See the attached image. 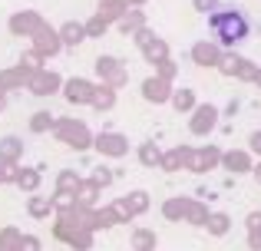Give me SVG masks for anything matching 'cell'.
Listing matches in <instances>:
<instances>
[{
	"label": "cell",
	"mask_w": 261,
	"mask_h": 251,
	"mask_svg": "<svg viewBox=\"0 0 261 251\" xmlns=\"http://www.w3.org/2000/svg\"><path fill=\"white\" fill-rule=\"evenodd\" d=\"M212 26L222 37V43H238V40L248 37V20L242 13H215L212 17Z\"/></svg>",
	"instance_id": "1"
}]
</instances>
